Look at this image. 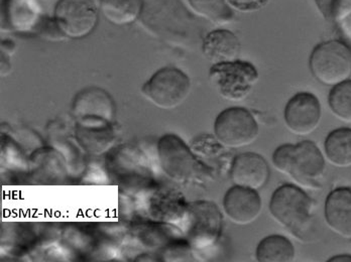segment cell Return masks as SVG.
Masks as SVG:
<instances>
[{
    "mask_svg": "<svg viewBox=\"0 0 351 262\" xmlns=\"http://www.w3.org/2000/svg\"><path fill=\"white\" fill-rule=\"evenodd\" d=\"M44 18L38 0H1L2 31L33 33Z\"/></svg>",
    "mask_w": 351,
    "mask_h": 262,
    "instance_id": "cell-11",
    "label": "cell"
},
{
    "mask_svg": "<svg viewBox=\"0 0 351 262\" xmlns=\"http://www.w3.org/2000/svg\"><path fill=\"white\" fill-rule=\"evenodd\" d=\"M187 236L190 244L198 248L217 241L222 227L219 209L209 201H199L188 208Z\"/></svg>",
    "mask_w": 351,
    "mask_h": 262,
    "instance_id": "cell-9",
    "label": "cell"
},
{
    "mask_svg": "<svg viewBox=\"0 0 351 262\" xmlns=\"http://www.w3.org/2000/svg\"><path fill=\"white\" fill-rule=\"evenodd\" d=\"M223 209L234 224H252L262 212V199L258 191L235 185L224 196Z\"/></svg>",
    "mask_w": 351,
    "mask_h": 262,
    "instance_id": "cell-13",
    "label": "cell"
},
{
    "mask_svg": "<svg viewBox=\"0 0 351 262\" xmlns=\"http://www.w3.org/2000/svg\"><path fill=\"white\" fill-rule=\"evenodd\" d=\"M187 210L176 193H158L151 202L149 212L156 220L169 221L186 216Z\"/></svg>",
    "mask_w": 351,
    "mask_h": 262,
    "instance_id": "cell-21",
    "label": "cell"
},
{
    "mask_svg": "<svg viewBox=\"0 0 351 262\" xmlns=\"http://www.w3.org/2000/svg\"><path fill=\"white\" fill-rule=\"evenodd\" d=\"M241 44L234 34L228 29L212 31L203 40L204 57L213 65L237 61Z\"/></svg>",
    "mask_w": 351,
    "mask_h": 262,
    "instance_id": "cell-16",
    "label": "cell"
},
{
    "mask_svg": "<svg viewBox=\"0 0 351 262\" xmlns=\"http://www.w3.org/2000/svg\"><path fill=\"white\" fill-rule=\"evenodd\" d=\"M341 27L342 31H343L344 36L348 38L351 42V12L348 18H344L341 23H338Z\"/></svg>",
    "mask_w": 351,
    "mask_h": 262,
    "instance_id": "cell-26",
    "label": "cell"
},
{
    "mask_svg": "<svg viewBox=\"0 0 351 262\" xmlns=\"http://www.w3.org/2000/svg\"><path fill=\"white\" fill-rule=\"evenodd\" d=\"M313 208L311 198L293 185H284L276 189L269 203L274 219L294 234H301L309 226Z\"/></svg>",
    "mask_w": 351,
    "mask_h": 262,
    "instance_id": "cell-2",
    "label": "cell"
},
{
    "mask_svg": "<svg viewBox=\"0 0 351 262\" xmlns=\"http://www.w3.org/2000/svg\"><path fill=\"white\" fill-rule=\"evenodd\" d=\"M317 8L327 21L340 23L351 12V0H315Z\"/></svg>",
    "mask_w": 351,
    "mask_h": 262,
    "instance_id": "cell-24",
    "label": "cell"
},
{
    "mask_svg": "<svg viewBox=\"0 0 351 262\" xmlns=\"http://www.w3.org/2000/svg\"><path fill=\"white\" fill-rule=\"evenodd\" d=\"M256 255L260 262L293 261L295 259L294 245L284 236H267L258 245Z\"/></svg>",
    "mask_w": 351,
    "mask_h": 262,
    "instance_id": "cell-19",
    "label": "cell"
},
{
    "mask_svg": "<svg viewBox=\"0 0 351 262\" xmlns=\"http://www.w3.org/2000/svg\"><path fill=\"white\" fill-rule=\"evenodd\" d=\"M36 33H38L40 37L49 40H59L67 38L62 33L61 29H60L55 18H47V16H45L43 19Z\"/></svg>",
    "mask_w": 351,
    "mask_h": 262,
    "instance_id": "cell-25",
    "label": "cell"
},
{
    "mask_svg": "<svg viewBox=\"0 0 351 262\" xmlns=\"http://www.w3.org/2000/svg\"><path fill=\"white\" fill-rule=\"evenodd\" d=\"M329 106L339 120L351 123V80L333 87L329 94Z\"/></svg>",
    "mask_w": 351,
    "mask_h": 262,
    "instance_id": "cell-23",
    "label": "cell"
},
{
    "mask_svg": "<svg viewBox=\"0 0 351 262\" xmlns=\"http://www.w3.org/2000/svg\"><path fill=\"white\" fill-rule=\"evenodd\" d=\"M191 81L183 71L165 67L156 72L141 87V93L160 109L179 107L189 97Z\"/></svg>",
    "mask_w": 351,
    "mask_h": 262,
    "instance_id": "cell-4",
    "label": "cell"
},
{
    "mask_svg": "<svg viewBox=\"0 0 351 262\" xmlns=\"http://www.w3.org/2000/svg\"><path fill=\"white\" fill-rule=\"evenodd\" d=\"M53 18L67 38L89 36L98 23V8L93 0H59Z\"/></svg>",
    "mask_w": 351,
    "mask_h": 262,
    "instance_id": "cell-7",
    "label": "cell"
},
{
    "mask_svg": "<svg viewBox=\"0 0 351 262\" xmlns=\"http://www.w3.org/2000/svg\"><path fill=\"white\" fill-rule=\"evenodd\" d=\"M108 121L79 120L77 135L88 151L99 153L112 142L113 135Z\"/></svg>",
    "mask_w": 351,
    "mask_h": 262,
    "instance_id": "cell-17",
    "label": "cell"
},
{
    "mask_svg": "<svg viewBox=\"0 0 351 262\" xmlns=\"http://www.w3.org/2000/svg\"><path fill=\"white\" fill-rule=\"evenodd\" d=\"M310 69L319 82L336 86L351 77V50L340 40L318 44L310 57Z\"/></svg>",
    "mask_w": 351,
    "mask_h": 262,
    "instance_id": "cell-5",
    "label": "cell"
},
{
    "mask_svg": "<svg viewBox=\"0 0 351 262\" xmlns=\"http://www.w3.org/2000/svg\"><path fill=\"white\" fill-rule=\"evenodd\" d=\"M192 10L201 18L222 25L232 18L226 0H189Z\"/></svg>",
    "mask_w": 351,
    "mask_h": 262,
    "instance_id": "cell-22",
    "label": "cell"
},
{
    "mask_svg": "<svg viewBox=\"0 0 351 262\" xmlns=\"http://www.w3.org/2000/svg\"><path fill=\"white\" fill-rule=\"evenodd\" d=\"M273 163L276 169L290 176L299 186L321 187L325 161L314 142L306 140L298 144H284L274 153Z\"/></svg>",
    "mask_w": 351,
    "mask_h": 262,
    "instance_id": "cell-1",
    "label": "cell"
},
{
    "mask_svg": "<svg viewBox=\"0 0 351 262\" xmlns=\"http://www.w3.org/2000/svg\"><path fill=\"white\" fill-rule=\"evenodd\" d=\"M72 112L78 120H104L111 122L115 116V104L104 89L88 87L75 96Z\"/></svg>",
    "mask_w": 351,
    "mask_h": 262,
    "instance_id": "cell-12",
    "label": "cell"
},
{
    "mask_svg": "<svg viewBox=\"0 0 351 262\" xmlns=\"http://www.w3.org/2000/svg\"><path fill=\"white\" fill-rule=\"evenodd\" d=\"M158 155L165 174L176 182H186L196 176L198 163L179 136H162L158 142Z\"/></svg>",
    "mask_w": 351,
    "mask_h": 262,
    "instance_id": "cell-8",
    "label": "cell"
},
{
    "mask_svg": "<svg viewBox=\"0 0 351 262\" xmlns=\"http://www.w3.org/2000/svg\"><path fill=\"white\" fill-rule=\"evenodd\" d=\"M327 159L337 168L351 167V129H339L331 132L325 142Z\"/></svg>",
    "mask_w": 351,
    "mask_h": 262,
    "instance_id": "cell-20",
    "label": "cell"
},
{
    "mask_svg": "<svg viewBox=\"0 0 351 262\" xmlns=\"http://www.w3.org/2000/svg\"><path fill=\"white\" fill-rule=\"evenodd\" d=\"M258 125L245 108L231 107L216 117L214 134L220 144L230 148L250 146L258 136Z\"/></svg>",
    "mask_w": 351,
    "mask_h": 262,
    "instance_id": "cell-6",
    "label": "cell"
},
{
    "mask_svg": "<svg viewBox=\"0 0 351 262\" xmlns=\"http://www.w3.org/2000/svg\"><path fill=\"white\" fill-rule=\"evenodd\" d=\"M100 10L112 25H132L143 14V0H100Z\"/></svg>",
    "mask_w": 351,
    "mask_h": 262,
    "instance_id": "cell-18",
    "label": "cell"
},
{
    "mask_svg": "<svg viewBox=\"0 0 351 262\" xmlns=\"http://www.w3.org/2000/svg\"><path fill=\"white\" fill-rule=\"evenodd\" d=\"M320 119V102L311 93L296 94L289 100L285 108L286 125L296 135H309L315 131Z\"/></svg>",
    "mask_w": 351,
    "mask_h": 262,
    "instance_id": "cell-10",
    "label": "cell"
},
{
    "mask_svg": "<svg viewBox=\"0 0 351 262\" xmlns=\"http://www.w3.org/2000/svg\"><path fill=\"white\" fill-rule=\"evenodd\" d=\"M269 165L262 155L246 153L237 155L231 168V179L237 186L258 191L269 182Z\"/></svg>",
    "mask_w": 351,
    "mask_h": 262,
    "instance_id": "cell-14",
    "label": "cell"
},
{
    "mask_svg": "<svg viewBox=\"0 0 351 262\" xmlns=\"http://www.w3.org/2000/svg\"><path fill=\"white\" fill-rule=\"evenodd\" d=\"M329 261H351V257H348V255H340V257H333V259H330Z\"/></svg>",
    "mask_w": 351,
    "mask_h": 262,
    "instance_id": "cell-27",
    "label": "cell"
},
{
    "mask_svg": "<svg viewBox=\"0 0 351 262\" xmlns=\"http://www.w3.org/2000/svg\"><path fill=\"white\" fill-rule=\"evenodd\" d=\"M209 80L222 98L239 102L246 99L254 91L258 73L252 64L237 60L212 66Z\"/></svg>",
    "mask_w": 351,
    "mask_h": 262,
    "instance_id": "cell-3",
    "label": "cell"
},
{
    "mask_svg": "<svg viewBox=\"0 0 351 262\" xmlns=\"http://www.w3.org/2000/svg\"><path fill=\"white\" fill-rule=\"evenodd\" d=\"M325 219L334 233L351 239V189L340 187L329 194L325 204Z\"/></svg>",
    "mask_w": 351,
    "mask_h": 262,
    "instance_id": "cell-15",
    "label": "cell"
}]
</instances>
